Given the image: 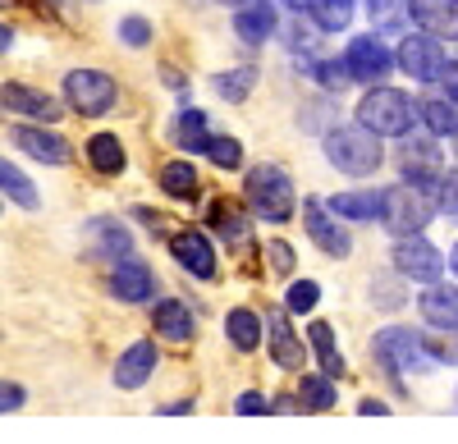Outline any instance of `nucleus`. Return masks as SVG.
Listing matches in <instances>:
<instances>
[{"label": "nucleus", "mask_w": 458, "mask_h": 444, "mask_svg": "<svg viewBox=\"0 0 458 444\" xmlns=\"http://www.w3.org/2000/svg\"><path fill=\"white\" fill-rule=\"evenodd\" d=\"M436 215V193L417 188V183H394V188L380 193V225L399 239H412L431 225Z\"/></svg>", "instance_id": "obj_1"}, {"label": "nucleus", "mask_w": 458, "mask_h": 444, "mask_svg": "<svg viewBox=\"0 0 458 444\" xmlns=\"http://www.w3.org/2000/svg\"><path fill=\"white\" fill-rule=\"evenodd\" d=\"M326 156H330L335 170L353 174V179L376 174L380 161H386V152H380V138H376L371 129H362V124H339V129H330V133H326Z\"/></svg>", "instance_id": "obj_2"}, {"label": "nucleus", "mask_w": 458, "mask_h": 444, "mask_svg": "<svg viewBox=\"0 0 458 444\" xmlns=\"http://www.w3.org/2000/svg\"><path fill=\"white\" fill-rule=\"evenodd\" d=\"M412 120H417V105H412L399 88L376 83V88L358 101V124L371 129L376 138H408Z\"/></svg>", "instance_id": "obj_3"}, {"label": "nucleus", "mask_w": 458, "mask_h": 444, "mask_svg": "<svg viewBox=\"0 0 458 444\" xmlns=\"http://www.w3.org/2000/svg\"><path fill=\"white\" fill-rule=\"evenodd\" d=\"M243 197H248L252 215L271 220V225H284L293 215V183L280 165H252L243 179Z\"/></svg>", "instance_id": "obj_4"}, {"label": "nucleus", "mask_w": 458, "mask_h": 444, "mask_svg": "<svg viewBox=\"0 0 458 444\" xmlns=\"http://www.w3.org/2000/svg\"><path fill=\"white\" fill-rule=\"evenodd\" d=\"M371 353H376V362L386 366L390 376L422 372V366H431V362H436V348H431L422 335H412V330H403V325L380 330V335L371 339Z\"/></svg>", "instance_id": "obj_5"}, {"label": "nucleus", "mask_w": 458, "mask_h": 444, "mask_svg": "<svg viewBox=\"0 0 458 444\" xmlns=\"http://www.w3.org/2000/svg\"><path fill=\"white\" fill-rule=\"evenodd\" d=\"M64 101H69V110L97 120V115H106V110L120 101V88H114V79L101 73V69H69L64 73Z\"/></svg>", "instance_id": "obj_6"}, {"label": "nucleus", "mask_w": 458, "mask_h": 444, "mask_svg": "<svg viewBox=\"0 0 458 444\" xmlns=\"http://www.w3.org/2000/svg\"><path fill=\"white\" fill-rule=\"evenodd\" d=\"M344 64H349V79L353 83H371L376 88L399 60H394V51L386 42H380V32H362V37H353V42H349V51H344Z\"/></svg>", "instance_id": "obj_7"}, {"label": "nucleus", "mask_w": 458, "mask_h": 444, "mask_svg": "<svg viewBox=\"0 0 458 444\" xmlns=\"http://www.w3.org/2000/svg\"><path fill=\"white\" fill-rule=\"evenodd\" d=\"M394 271L412 284H440L445 275V256L436 243H427L422 234H412V239H399L394 243Z\"/></svg>", "instance_id": "obj_8"}, {"label": "nucleus", "mask_w": 458, "mask_h": 444, "mask_svg": "<svg viewBox=\"0 0 458 444\" xmlns=\"http://www.w3.org/2000/svg\"><path fill=\"white\" fill-rule=\"evenodd\" d=\"M394 60H399V69L408 73V79H417V83H440V73H445V51H440V42L436 37H427V32H412V37H403L399 42V51H394Z\"/></svg>", "instance_id": "obj_9"}, {"label": "nucleus", "mask_w": 458, "mask_h": 444, "mask_svg": "<svg viewBox=\"0 0 458 444\" xmlns=\"http://www.w3.org/2000/svg\"><path fill=\"white\" fill-rule=\"evenodd\" d=\"M302 225H308L312 243H317L326 256H349V252H353L349 234L339 230V220H335V211H330L326 202H317V197L302 202Z\"/></svg>", "instance_id": "obj_10"}, {"label": "nucleus", "mask_w": 458, "mask_h": 444, "mask_svg": "<svg viewBox=\"0 0 458 444\" xmlns=\"http://www.w3.org/2000/svg\"><path fill=\"white\" fill-rule=\"evenodd\" d=\"M170 252H174V262H179L188 275L216 280V252H211L207 234H198V230H179V234L170 239Z\"/></svg>", "instance_id": "obj_11"}, {"label": "nucleus", "mask_w": 458, "mask_h": 444, "mask_svg": "<svg viewBox=\"0 0 458 444\" xmlns=\"http://www.w3.org/2000/svg\"><path fill=\"white\" fill-rule=\"evenodd\" d=\"M0 105L14 110V115H32L42 124L60 120V101L47 96V92H37V88H28V83H5V88H0Z\"/></svg>", "instance_id": "obj_12"}, {"label": "nucleus", "mask_w": 458, "mask_h": 444, "mask_svg": "<svg viewBox=\"0 0 458 444\" xmlns=\"http://www.w3.org/2000/svg\"><path fill=\"white\" fill-rule=\"evenodd\" d=\"M110 293L120 303H151V298H157V275H151L142 262H114Z\"/></svg>", "instance_id": "obj_13"}, {"label": "nucleus", "mask_w": 458, "mask_h": 444, "mask_svg": "<svg viewBox=\"0 0 458 444\" xmlns=\"http://www.w3.org/2000/svg\"><path fill=\"white\" fill-rule=\"evenodd\" d=\"M151 372H157V344L151 339H138L120 353V362H114V385L120 390H142L151 381Z\"/></svg>", "instance_id": "obj_14"}, {"label": "nucleus", "mask_w": 458, "mask_h": 444, "mask_svg": "<svg viewBox=\"0 0 458 444\" xmlns=\"http://www.w3.org/2000/svg\"><path fill=\"white\" fill-rule=\"evenodd\" d=\"M234 28L248 46H261V42H271L276 37V0H243V5L234 10Z\"/></svg>", "instance_id": "obj_15"}, {"label": "nucleus", "mask_w": 458, "mask_h": 444, "mask_svg": "<svg viewBox=\"0 0 458 444\" xmlns=\"http://www.w3.org/2000/svg\"><path fill=\"white\" fill-rule=\"evenodd\" d=\"M14 142L23 147V152H28L32 161H42V165H69V142H64L55 129L19 124V129H14Z\"/></svg>", "instance_id": "obj_16"}, {"label": "nucleus", "mask_w": 458, "mask_h": 444, "mask_svg": "<svg viewBox=\"0 0 458 444\" xmlns=\"http://www.w3.org/2000/svg\"><path fill=\"white\" fill-rule=\"evenodd\" d=\"M412 23L436 42L458 37V0H412Z\"/></svg>", "instance_id": "obj_17"}, {"label": "nucleus", "mask_w": 458, "mask_h": 444, "mask_svg": "<svg viewBox=\"0 0 458 444\" xmlns=\"http://www.w3.org/2000/svg\"><path fill=\"white\" fill-rule=\"evenodd\" d=\"M417 312L431 330H458V289L454 284H427V293L417 298Z\"/></svg>", "instance_id": "obj_18"}, {"label": "nucleus", "mask_w": 458, "mask_h": 444, "mask_svg": "<svg viewBox=\"0 0 458 444\" xmlns=\"http://www.w3.org/2000/svg\"><path fill=\"white\" fill-rule=\"evenodd\" d=\"M266 330H271V357H276V366H284V372H302V339L293 335V325H289V316L280 307L266 312Z\"/></svg>", "instance_id": "obj_19"}, {"label": "nucleus", "mask_w": 458, "mask_h": 444, "mask_svg": "<svg viewBox=\"0 0 458 444\" xmlns=\"http://www.w3.org/2000/svg\"><path fill=\"white\" fill-rule=\"evenodd\" d=\"M151 325H157V335L170 339V344H188V339H193V330H198L193 325V312H188L183 303H174V298L151 307Z\"/></svg>", "instance_id": "obj_20"}, {"label": "nucleus", "mask_w": 458, "mask_h": 444, "mask_svg": "<svg viewBox=\"0 0 458 444\" xmlns=\"http://www.w3.org/2000/svg\"><path fill=\"white\" fill-rule=\"evenodd\" d=\"M170 138L183 147V152H207L216 133H207V115H202V110H179Z\"/></svg>", "instance_id": "obj_21"}, {"label": "nucleus", "mask_w": 458, "mask_h": 444, "mask_svg": "<svg viewBox=\"0 0 458 444\" xmlns=\"http://www.w3.org/2000/svg\"><path fill=\"white\" fill-rule=\"evenodd\" d=\"M88 161H92L97 174H124V165H129L124 142L114 138V133H97V138L88 142Z\"/></svg>", "instance_id": "obj_22"}, {"label": "nucleus", "mask_w": 458, "mask_h": 444, "mask_svg": "<svg viewBox=\"0 0 458 444\" xmlns=\"http://www.w3.org/2000/svg\"><path fill=\"white\" fill-rule=\"evenodd\" d=\"M211 230H216L229 247H243L248 234H252V230H248V215H243L234 202H216V206H211Z\"/></svg>", "instance_id": "obj_23"}, {"label": "nucleus", "mask_w": 458, "mask_h": 444, "mask_svg": "<svg viewBox=\"0 0 458 444\" xmlns=\"http://www.w3.org/2000/svg\"><path fill=\"white\" fill-rule=\"evenodd\" d=\"M417 120H422L436 138H454V133H458V110H454V101H445V96L417 101Z\"/></svg>", "instance_id": "obj_24"}, {"label": "nucleus", "mask_w": 458, "mask_h": 444, "mask_svg": "<svg viewBox=\"0 0 458 444\" xmlns=\"http://www.w3.org/2000/svg\"><path fill=\"white\" fill-rule=\"evenodd\" d=\"M376 32H403L412 23V0H367Z\"/></svg>", "instance_id": "obj_25"}, {"label": "nucleus", "mask_w": 458, "mask_h": 444, "mask_svg": "<svg viewBox=\"0 0 458 444\" xmlns=\"http://www.w3.org/2000/svg\"><path fill=\"white\" fill-rule=\"evenodd\" d=\"M308 339H312V353H317V362H321V376H344V357H339V348H335V330L326 325V321H312L308 325Z\"/></svg>", "instance_id": "obj_26"}, {"label": "nucleus", "mask_w": 458, "mask_h": 444, "mask_svg": "<svg viewBox=\"0 0 458 444\" xmlns=\"http://www.w3.org/2000/svg\"><path fill=\"white\" fill-rule=\"evenodd\" d=\"M225 335H229V344H234L239 353H252V348L261 344V321H257V312L234 307V312L225 316Z\"/></svg>", "instance_id": "obj_27"}, {"label": "nucleus", "mask_w": 458, "mask_h": 444, "mask_svg": "<svg viewBox=\"0 0 458 444\" xmlns=\"http://www.w3.org/2000/svg\"><path fill=\"white\" fill-rule=\"evenodd\" d=\"M308 14H312L317 32H339L353 19V0H308Z\"/></svg>", "instance_id": "obj_28"}, {"label": "nucleus", "mask_w": 458, "mask_h": 444, "mask_svg": "<svg viewBox=\"0 0 458 444\" xmlns=\"http://www.w3.org/2000/svg\"><path fill=\"white\" fill-rule=\"evenodd\" d=\"M326 206L344 220H376L380 215V193H335Z\"/></svg>", "instance_id": "obj_29"}, {"label": "nucleus", "mask_w": 458, "mask_h": 444, "mask_svg": "<svg viewBox=\"0 0 458 444\" xmlns=\"http://www.w3.org/2000/svg\"><path fill=\"white\" fill-rule=\"evenodd\" d=\"M0 193H10V202H19L23 211H37V188H32V179H28L19 165H10L5 156H0Z\"/></svg>", "instance_id": "obj_30"}, {"label": "nucleus", "mask_w": 458, "mask_h": 444, "mask_svg": "<svg viewBox=\"0 0 458 444\" xmlns=\"http://www.w3.org/2000/svg\"><path fill=\"white\" fill-rule=\"evenodd\" d=\"M211 88L225 101H248V92L257 88V64H239V69H229V73H216Z\"/></svg>", "instance_id": "obj_31"}, {"label": "nucleus", "mask_w": 458, "mask_h": 444, "mask_svg": "<svg viewBox=\"0 0 458 444\" xmlns=\"http://www.w3.org/2000/svg\"><path fill=\"white\" fill-rule=\"evenodd\" d=\"M161 188L170 193V197H179V202H188L198 193V170H193V161H170V165H161Z\"/></svg>", "instance_id": "obj_32"}, {"label": "nucleus", "mask_w": 458, "mask_h": 444, "mask_svg": "<svg viewBox=\"0 0 458 444\" xmlns=\"http://www.w3.org/2000/svg\"><path fill=\"white\" fill-rule=\"evenodd\" d=\"M92 234H97V252H110V256H120V262H129L133 239L124 234V225H114V220H92Z\"/></svg>", "instance_id": "obj_33"}, {"label": "nucleus", "mask_w": 458, "mask_h": 444, "mask_svg": "<svg viewBox=\"0 0 458 444\" xmlns=\"http://www.w3.org/2000/svg\"><path fill=\"white\" fill-rule=\"evenodd\" d=\"M298 398L308 403L312 413H330L335 408V381L330 376H302V385H298Z\"/></svg>", "instance_id": "obj_34"}, {"label": "nucleus", "mask_w": 458, "mask_h": 444, "mask_svg": "<svg viewBox=\"0 0 458 444\" xmlns=\"http://www.w3.org/2000/svg\"><path fill=\"white\" fill-rule=\"evenodd\" d=\"M207 156H211L220 170H239V165H243V142L229 138V133H216L211 147H207Z\"/></svg>", "instance_id": "obj_35"}, {"label": "nucleus", "mask_w": 458, "mask_h": 444, "mask_svg": "<svg viewBox=\"0 0 458 444\" xmlns=\"http://www.w3.org/2000/svg\"><path fill=\"white\" fill-rule=\"evenodd\" d=\"M317 303H321V284H317V280H298V284H289V298H284V312L302 316V312H312Z\"/></svg>", "instance_id": "obj_36"}, {"label": "nucleus", "mask_w": 458, "mask_h": 444, "mask_svg": "<svg viewBox=\"0 0 458 444\" xmlns=\"http://www.w3.org/2000/svg\"><path fill=\"white\" fill-rule=\"evenodd\" d=\"M120 42H129V46H147V42H151V23L138 19V14L120 19Z\"/></svg>", "instance_id": "obj_37"}, {"label": "nucleus", "mask_w": 458, "mask_h": 444, "mask_svg": "<svg viewBox=\"0 0 458 444\" xmlns=\"http://www.w3.org/2000/svg\"><path fill=\"white\" fill-rule=\"evenodd\" d=\"M317 69V79L326 83V88H344V83H353L349 79V64H344V60H321V64H312Z\"/></svg>", "instance_id": "obj_38"}, {"label": "nucleus", "mask_w": 458, "mask_h": 444, "mask_svg": "<svg viewBox=\"0 0 458 444\" xmlns=\"http://www.w3.org/2000/svg\"><path fill=\"white\" fill-rule=\"evenodd\" d=\"M440 211H445L449 220H458V170H449V174L440 179Z\"/></svg>", "instance_id": "obj_39"}, {"label": "nucleus", "mask_w": 458, "mask_h": 444, "mask_svg": "<svg viewBox=\"0 0 458 444\" xmlns=\"http://www.w3.org/2000/svg\"><path fill=\"white\" fill-rule=\"evenodd\" d=\"M266 256H271L276 275H289V271H293V252H289V243H266Z\"/></svg>", "instance_id": "obj_40"}, {"label": "nucleus", "mask_w": 458, "mask_h": 444, "mask_svg": "<svg viewBox=\"0 0 458 444\" xmlns=\"http://www.w3.org/2000/svg\"><path fill=\"white\" fill-rule=\"evenodd\" d=\"M234 408H239L243 417H257V413H266V408H271V403H266L257 390H248V394H239V403H234Z\"/></svg>", "instance_id": "obj_41"}, {"label": "nucleus", "mask_w": 458, "mask_h": 444, "mask_svg": "<svg viewBox=\"0 0 458 444\" xmlns=\"http://www.w3.org/2000/svg\"><path fill=\"white\" fill-rule=\"evenodd\" d=\"M440 88H445V101H454V105H458V60H449V64H445Z\"/></svg>", "instance_id": "obj_42"}, {"label": "nucleus", "mask_w": 458, "mask_h": 444, "mask_svg": "<svg viewBox=\"0 0 458 444\" xmlns=\"http://www.w3.org/2000/svg\"><path fill=\"white\" fill-rule=\"evenodd\" d=\"M19 403H23V390H19V385H10V381H0V413L19 408Z\"/></svg>", "instance_id": "obj_43"}, {"label": "nucleus", "mask_w": 458, "mask_h": 444, "mask_svg": "<svg viewBox=\"0 0 458 444\" xmlns=\"http://www.w3.org/2000/svg\"><path fill=\"white\" fill-rule=\"evenodd\" d=\"M14 46V28H5V23H0V55H5Z\"/></svg>", "instance_id": "obj_44"}, {"label": "nucleus", "mask_w": 458, "mask_h": 444, "mask_svg": "<svg viewBox=\"0 0 458 444\" xmlns=\"http://www.w3.org/2000/svg\"><path fill=\"white\" fill-rule=\"evenodd\" d=\"M284 5H289V10H298V14H302V10H308V0H284Z\"/></svg>", "instance_id": "obj_45"}, {"label": "nucleus", "mask_w": 458, "mask_h": 444, "mask_svg": "<svg viewBox=\"0 0 458 444\" xmlns=\"http://www.w3.org/2000/svg\"><path fill=\"white\" fill-rule=\"evenodd\" d=\"M449 271L458 275V243H454V256H449Z\"/></svg>", "instance_id": "obj_46"}, {"label": "nucleus", "mask_w": 458, "mask_h": 444, "mask_svg": "<svg viewBox=\"0 0 458 444\" xmlns=\"http://www.w3.org/2000/svg\"><path fill=\"white\" fill-rule=\"evenodd\" d=\"M454 156H458V133H454Z\"/></svg>", "instance_id": "obj_47"}, {"label": "nucleus", "mask_w": 458, "mask_h": 444, "mask_svg": "<svg viewBox=\"0 0 458 444\" xmlns=\"http://www.w3.org/2000/svg\"><path fill=\"white\" fill-rule=\"evenodd\" d=\"M5 5H10V0H0V10H5Z\"/></svg>", "instance_id": "obj_48"}, {"label": "nucleus", "mask_w": 458, "mask_h": 444, "mask_svg": "<svg viewBox=\"0 0 458 444\" xmlns=\"http://www.w3.org/2000/svg\"><path fill=\"white\" fill-rule=\"evenodd\" d=\"M239 5H243V0H239Z\"/></svg>", "instance_id": "obj_49"}]
</instances>
